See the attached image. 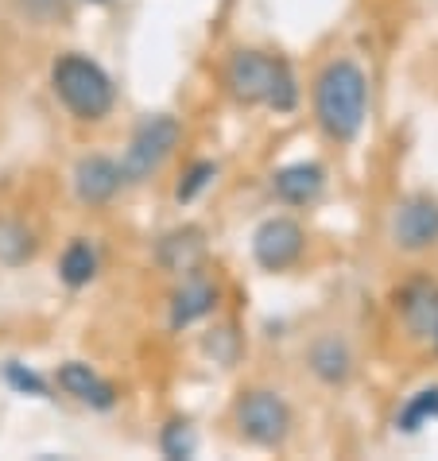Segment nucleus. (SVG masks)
Wrapping results in <instances>:
<instances>
[{
  "mask_svg": "<svg viewBox=\"0 0 438 461\" xmlns=\"http://www.w3.org/2000/svg\"><path fill=\"white\" fill-rule=\"evenodd\" d=\"M210 178H214V163H198V167L187 175V183H178V202H190Z\"/></svg>",
  "mask_w": 438,
  "mask_h": 461,
  "instance_id": "obj_19",
  "label": "nucleus"
},
{
  "mask_svg": "<svg viewBox=\"0 0 438 461\" xmlns=\"http://www.w3.org/2000/svg\"><path fill=\"white\" fill-rule=\"evenodd\" d=\"M0 256L12 264H20L23 256H32V237L20 225H0Z\"/></svg>",
  "mask_w": 438,
  "mask_h": 461,
  "instance_id": "obj_17",
  "label": "nucleus"
},
{
  "mask_svg": "<svg viewBox=\"0 0 438 461\" xmlns=\"http://www.w3.org/2000/svg\"><path fill=\"white\" fill-rule=\"evenodd\" d=\"M94 272H97V256H94V249H89L86 240H74V245L62 252L59 276L67 279L70 287H86L89 279H94Z\"/></svg>",
  "mask_w": 438,
  "mask_h": 461,
  "instance_id": "obj_13",
  "label": "nucleus"
},
{
  "mask_svg": "<svg viewBox=\"0 0 438 461\" xmlns=\"http://www.w3.org/2000/svg\"><path fill=\"white\" fill-rule=\"evenodd\" d=\"M434 345H438V322H434Z\"/></svg>",
  "mask_w": 438,
  "mask_h": 461,
  "instance_id": "obj_20",
  "label": "nucleus"
},
{
  "mask_svg": "<svg viewBox=\"0 0 438 461\" xmlns=\"http://www.w3.org/2000/svg\"><path fill=\"white\" fill-rule=\"evenodd\" d=\"M276 194L283 202H291V206H303V202H311L318 190H322V167L318 163H291V167H283L276 175Z\"/></svg>",
  "mask_w": 438,
  "mask_h": 461,
  "instance_id": "obj_9",
  "label": "nucleus"
},
{
  "mask_svg": "<svg viewBox=\"0 0 438 461\" xmlns=\"http://www.w3.org/2000/svg\"><path fill=\"white\" fill-rule=\"evenodd\" d=\"M59 384H62V388H67L70 395H78L82 403H94V407H113V388H109L105 380H97L94 373H89V365H78V361L62 365Z\"/></svg>",
  "mask_w": 438,
  "mask_h": 461,
  "instance_id": "obj_10",
  "label": "nucleus"
},
{
  "mask_svg": "<svg viewBox=\"0 0 438 461\" xmlns=\"http://www.w3.org/2000/svg\"><path fill=\"white\" fill-rule=\"evenodd\" d=\"M237 419H241V430L249 434L252 442H260V446L283 442V434H287V427H291L287 407H283V400L272 395V392L244 395L241 407H237Z\"/></svg>",
  "mask_w": 438,
  "mask_h": 461,
  "instance_id": "obj_5",
  "label": "nucleus"
},
{
  "mask_svg": "<svg viewBox=\"0 0 438 461\" xmlns=\"http://www.w3.org/2000/svg\"><path fill=\"white\" fill-rule=\"evenodd\" d=\"M163 454L175 457V461H183V457L195 454V434H190L187 422H171V427L163 430Z\"/></svg>",
  "mask_w": 438,
  "mask_h": 461,
  "instance_id": "obj_16",
  "label": "nucleus"
},
{
  "mask_svg": "<svg viewBox=\"0 0 438 461\" xmlns=\"http://www.w3.org/2000/svg\"><path fill=\"white\" fill-rule=\"evenodd\" d=\"M124 183L121 167L105 156H89L78 163V171H74V186H78V198L89 202V206H101V202H109L117 194V186Z\"/></svg>",
  "mask_w": 438,
  "mask_h": 461,
  "instance_id": "obj_8",
  "label": "nucleus"
},
{
  "mask_svg": "<svg viewBox=\"0 0 438 461\" xmlns=\"http://www.w3.org/2000/svg\"><path fill=\"white\" fill-rule=\"evenodd\" d=\"M252 252H256V260H260L268 272H279V267H287V264L299 260L303 229L295 225L291 217H272V221H264L260 229H256Z\"/></svg>",
  "mask_w": 438,
  "mask_h": 461,
  "instance_id": "obj_6",
  "label": "nucleus"
},
{
  "mask_svg": "<svg viewBox=\"0 0 438 461\" xmlns=\"http://www.w3.org/2000/svg\"><path fill=\"white\" fill-rule=\"evenodd\" d=\"M315 373L322 380H345V373H350V357H345V349L338 341H322L315 349Z\"/></svg>",
  "mask_w": 438,
  "mask_h": 461,
  "instance_id": "obj_14",
  "label": "nucleus"
},
{
  "mask_svg": "<svg viewBox=\"0 0 438 461\" xmlns=\"http://www.w3.org/2000/svg\"><path fill=\"white\" fill-rule=\"evenodd\" d=\"M217 303V291L210 284H187L183 291L175 294V306H171V326L183 330L190 322H198V318H205L214 311Z\"/></svg>",
  "mask_w": 438,
  "mask_h": 461,
  "instance_id": "obj_11",
  "label": "nucleus"
},
{
  "mask_svg": "<svg viewBox=\"0 0 438 461\" xmlns=\"http://www.w3.org/2000/svg\"><path fill=\"white\" fill-rule=\"evenodd\" d=\"M50 82H55V94L62 97V105H67L78 121H101L113 109L109 74L86 55H62L55 62Z\"/></svg>",
  "mask_w": 438,
  "mask_h": 461,
  "instance_id": "obj_2",
  "label": "nucleus"
},
{
  "mask_svg": "<svg viewBox=\"0 0 438 461\" xmlns=\"http://www.w3.org/2000/svg\"><path fill=\"white\" fill-rule=\"evenodd\" d=\"M396 240L404 249H427L438 240V202L431 198H411L404 210L396 213Z\"/></svg>",
  "mask_w": 438,
  "mask_h": 461,
  "instance_id": "obj_7",
  "label": "nucleus"
},
{
  "mask_svg": "<svg viewBox=\"0 0 438 461\" xmlns=\"http://www.w3.org/2000/svg\"><path fill=\"white\" fill-rule=\"evenodd\" d=\"M404 318L415 334H427L438 322V291L431 284H415L404 294Z\"/></svg>",
  "mask_w": 438,
  "mask_h": 461,
  "instance_id": "obj_12",
  "label": "nucleus"
},
{
  "mask_svg": "<svg viewBox=\"0 0 438 461\" xmlns=\"http://www.w3.org/2000/svg\"><path fill=\"white\" fill-rule=\"evenodd\" d=\"M178 136H183V128H178L175 117H148L136 128L132 144H128L121 175L128 178V183H140V178H148L151 171H160V163L175 151Z\"/></svg>",
  "mask_w": 438,
  "mask_h": 461,
  "instance_id": "obj_4",
  "label": "nucleus"
},
{
  "mask_svg": "<svg viewBox=\"0 0 438 461\" xmlns=\"http://www.w3.org/2000/svg\"><path fill=\"white\" fill-rule=\"evenodd\" d=\"M8 384L16 392H32V395H43L47 392V384L32 373V368H23V365H8Z\"/></svg>",
  "mask_w": 438,
  "mask_h": 461,
  "instance_id": "obj_18",
  "label": "nucleus"
},
{
  "mask_svg": "<svg viewBox=\"0 0 438 461\" xmlns=\"http://www.w3.org/2000/svg\"><path fill=\"white\" fill-rule=\"evenodd\" d=\"M427 419H438V388L419 392L415 400L404 407V415H399V427H404V430H419Z\"/></svg>",
  "mask_w": 438,
  "mask_h": 461,
  "instance_id": "obj_15",
  "label": "nucleus"
},
{
  "mask_svg": "<svg viewBox=\"0 0 438 461\" xmlns=\"http://www.w3.org/2000/svg\"><path fill=\"white\" fill-rule=\"evenodd\" d=\"M229 86H233V94L241 101H268L279 113H287L295 105V97H299L291 70L283 62L260 55V50L233 55V62H229Z\"/></svg>",
  "mask_w": 438,
  "mask_h": 461,
  "instance_id": "obj_3",
  "label": "nucleus"
},
{
  "mask_svg": "<svg viewBox=\"0 0 438 461\" xmlns=\"http://www.w3.org/2000/svg\"><path fill=\"white\" fill-rule=\"evenodd\" d=\"M365 74L353 62H333L315 86V109L333 140H353L365 124Z\"/></svg>",
  "mask_w": 438,
  "mask_h": 461,
  "instance_id": "obj_1",
  "label": "nucleus"
}]
</instances>
